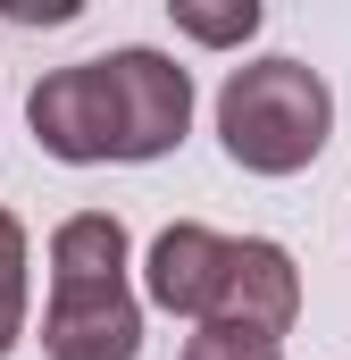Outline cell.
<instances>
[{"mask_svg": "<svg viewBox=\"0 0 351 360\" xmlns=\"http://www.w3.org/2000/svg\"><path fill=\"white\" fill-rule=\"evenodd\" d=\"M25 126L51 160L67 168H100V160H168L192 126V76L176 68L168 51H109V59H76V68H51L34 101H25Z\"/></svg>", "mask_w": 351, "mask_h": 360, "instance_id": "6da1fadb", "label": "cell"}, {"mask_svg": "<svg viewBox=\"0 0 351 360\" xmlns=\"http://www.w3.org/2000/svg\"><path fill=\"white\" fill-rule=\"evenodd\" d=\"M42 352L51 360H134L143 352V302L126 285V226L109 210H76L51 235Z\"/></svg>", "mask_w": 351, "mask_h": 360, "instance_id": "7a4b0ae2", "label": "cell"}, {"mask_svg": "<svg viewBox=\"0 0 351 360\" xmlns=\"http://www.w3.org/2000/svg\"><path fill=\"white\" fill-rule=\"evenodd\" d=\"M335 134V92L301 59H251L218 92V143L251 176H301Z\"/></svg>", "mask_w": 351, "mask_h": 360, "instance_id": "3957f363", "label": "cell"}, {"mask_svg": "<svg viewBox=\"0 0 351 360\" xmlns=\"http://www.w3.org/2000/svg\"><path fill=\"white\" fill-rule=\"evenodd\" d=\"M301 319V269L284 243L267 235H226L218 252V293H209V319L201 327H234V335H284Z\"/></svg>", "mask_w": 351, "mask_h": 360, "instance_id": "277c9868", "label": "cell"}, {"mask_svg": "<svg viewBox=\"0 0 351 360\" xmlns=\"http://www.w3.org/2000/svg\"><path fill=\"white\" fill-rule=\"evenodd\" d=\"M218 252H226V235L218 226H192V218H176L168 235L151 243V260H143V293L176 310V319H209V293H218Z\"/></svg>", "mask_w": 351, "mask_h": 360, "instance_id": "5b68a950", "label": "cell"}, {"mask_svg": "<svg viewBox=\"0 0 351 360\" xmlns=\"http://www.w3.org/2000/svg\"><path fill=\"white\" fill-rule=\"evenodd\" d=\"M25 269H34L25 226H17V210H0V360L17 352V335H25Z\"/></svg>", "mask_w": 351, "mask_h": 360, "instance_id": "8992f818", "label": "cell"}, {"mask_svg": "<svg viewBox=\"0 0 351 360\" xmlns=\"http://www.w3.org/2000/svg\"><path fill=\"white\" fill-rule=\"evenodd\" d=\"M176 34H192V42H251V34H260V0H234V8H176Z\"/></svg>", "mask_w": 351, "mask_h": 360, "instance_id": "52a82bcc", "label": "cell"}, {"mask_svg": "<svg viewBox=\"0 0 351 360\" xmlns=\"http://www.w3.org/2000/svg\"><path fill=\"white\" fill-rule=\"evenodd\" d=\"M184 360H284V344H267V335H234V327H201Z\"/></svg>", "mask_w": 351, "mask_h": 360, "instance_id": "ba28073f", "label": "cell"}]
</instances>
